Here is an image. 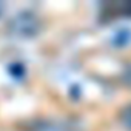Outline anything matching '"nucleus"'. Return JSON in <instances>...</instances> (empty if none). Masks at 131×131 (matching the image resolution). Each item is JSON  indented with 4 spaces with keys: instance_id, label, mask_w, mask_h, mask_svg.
I'll return each mask as SVG.
<instances>
[{
    "instance_id": "nucleus-3",
    "label": "nucleus",
    "mask_w": 131,
    "mask_h": 131,
    "mask_svg": "<svg viewBox=\"0 0 131 131\" xmlns=\"http://www.w3.org/2000/svg\"><path fill=\"white\" fill-rule=\"evenodd\" d=\"M120 122L123 123V126L128 131H131V105H126L120 111Z\"/></svg>"
},
{
    "instance_id": "nucleus-1",
    "label": "nucleus",
    "mask_w": 131,
    "mask_h": 131,
    "mask_svg": "<svg viewBox=\"0 0 131 131\" xmlns=\"http://www.w3.org/2000/svg\"><path fill=\"white\" fill-rule=\"evenodd\" d=\"M42 25L39 17L31 11H22L17 16H14L8 23V32L14 37L20 39H29L39 34Z\"/></svg>"
},
{
    "instance_id": "nucleus-2",
    "label": "nucleus",
    "mask_w": 131,
    "mask_h": 131,
    "mask_svg": "<svg viewBox=\"0 0 131 131\" xmlns=\"http://www.w3.org/2000/svg\"><path fill=\"white\" fill-rule=\"evenodd\" d=\"M29 131H76L74 125L63 120H37L32 122Z\"/></svg>"
},
{
    "instance_id": "nucleus-4",
    "label": "nucleus",
    "mask_w": 131,
    "mask_h": 131,
    "mask_svg": "<svg viewBox=\"0 0 131 131\" xmlns=\"http://www.w3.org/2000/svg\"><path fill=\"white\" fill-rule=\"evenodd\" d=\"M3 9H5V5H3V3H0V16L3 14Z\"/></svg>"
}]
</instances>
